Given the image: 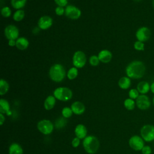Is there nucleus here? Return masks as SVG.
I'll list each match as a JSON object with an SVG mask.
<instances>
[{
  "instance_id": "f3484780",
  "label": "nucleus",
  "mask_w": 154,
  "mask_h": 154,
  "mask_svg": "<svg viewBox=\"0 0 154 154\" xmlns=\"http://www.w3.org/2000/svg\"><path fill=\"white\" fill-rule=\"evenodd\" d=\"M29 46V41L25 37H19L16 40V48L21 51L26 49Z\"/></svg>"
},
{
  "instance_id": "f8f14e48",
  "label": "nucleus",
  "mask_w": 154,
  "mask_h": 154,
  "mask_svg": "<svg viewBox=\"0 0 154 154\" xmlns=\"http://www.w3.org/2000/svg\"><path fill=\"white\" fill-rule=\"evenodd\" d=\"M136 105L139 109L146 110L150 106L151 102L148 96L145 94H141L136 99Z\"/></svg>"
},
{
  "instance_id": "2eb2a0df",
  "label": "nucleus",
  "mask_w": 154,
  "mask_h": 154,
  "mask_svg": "<svg viewBox=\"0 0 154 154\" xmlns=\"http://www.w3.org/2000/svg\"><path fill=\"white\" fill-rule=\"evenodd\" d=\"M71 109L74 114L81 115L84 113L85 111V106L82 102L79 101H76L72 104Z\"/></svg>"
},
{
  "instance_id": "f257e3e1",
  "label": "nucleus",
  "mask_w": 154,
  "mask_h": 154,
  "mask_svg": "<svg viewBox=\"0 0 154 154\" xmlns=\"http://www.w3.org/2000/svg\"><path fill=\"white\" fill-rule=\"evenodd\" d=\"M125 71L129 78L140 79L143 77L145 74L146 66L142 61L135 60L127 66Z\"/></svg>"
},
{
  "instance_id": "a878e982",
  "label": "nucleus",
  "mask_w": 154,
  "mask_h": 154,
  "mask_svg": "<svg viewBox=\"0 0 154 154\" xmlns=\"http://www.w3.org/2000/svg\"><path fill=\"white\" fill-rule=\"evenodd\" d=\"M25 17V12L22 10H17L14 12L13 19L16 22L21 21Z\"/></svg>"
},
{
  "instance_id": "c85d7f7f",
  "label": "nucleus",
  "mask_w": 154,
  "mask_h": 154,
  "mask_svg": "<svg viewBox=\"0 0 154 154\" xmlns=\"http://www.w3.org/2000/svg\"><path fill=\"white\" fill-rule=\"evenodd\" d=\"M99 59L98 58V56H96V55H91L90 57V59H89V63L90 64L93 66H96L99 64Z\"/></svg>"
},
{
  "instance_id": "5701e85b",
  "label": "nucleus",
  "mask_w": 154,
  "mask_h": 154,
  "mask_svg": "<svg viewBox=\"0 0 154 154\" xmlns=\"http://www.w3.org/2000/svg\"><path fill=\"white\" fill-rule=\"evenodd\" d=\"M26 0H11L12 7L17 10H20L26 4Z\"/></svg>"
},
{
  "instance_id": "bb28decb",
  "label": "nucleus",
  "mask_w": 154,
  "mask_h": 154,
  "mask_svg": "<svg viewBox=\"0 0 154 154\" xmlns=\"http://www.w3.org/2000/svg\"><path fill=\"white\" fill-rule=\"evenodd\" d=\"M135 103L134 100V99H132L131 98L126 99L124 101V106L128 110H132L135 108Z\"/></svg>"
},
{
  "instance_id": "473e14b6",
  "label": "nucleus",
  "mask_w": 154,
  "mask_h": 154,
  "mask_svg": "<svg viewBox=\"0 0 154 154\" xmlns=\"http://www.w3.org/2000/svg\"><path fill=\"white\" fill-rule=\"evenodd\" d=\"M66 120L63 118H60L55 122V126L57 128H61L66 125Z\"/></svg>"
},
{
  "instance_id": "b1692460",
  "label": "nucleus",
  "mask_w": 154,
  "mask_h": 154,
  "mask_svg": "<svg viewBox=\"0 0 154 154\" xmlns=\"http://www.w3.org/2000/svg\"><path fill=\"white\" fill-rule=\"evenodd\" d=\"M9 89L8 83L4 79H1L0 80V94H5Z\"/></svg>"
},
{
  "instance_id": "58836bf2",
  "label": "nucleus",
  "mask_w": 154,
  "mask_h": 154,
  "mask_svg": "<svg viewBox=\"0 0 154 154\" xmlns=\"http://www.w3.org/2000/svg\"><path fill=\"white\" fill-rule=\"evenodd\" d=\"M4 121H5V117L4 116V115L2 113H1L0 114V124H1V125H2Z\"/></svg>"
},
{
  "instance_id": "e433bc0d",
  "label": "nucleus",
  "mask_w": 154,
  "mask_h": 154,
  "mask_svg": "<svg viewBox=\"0 0 154 154\" xmlns=\"http://www.w3.org/2000/svg\"><path fill=\"white\" fill-rule=\"evenodd\" d=\"M80 143V140L78 137H75L73 139L72 141V145L73 147H77Z\"/></svg>"
},
{
  "instance_id": "a211bd4d",
  "label": "nucleus",
  "mask_w": 154,
  "mask_h": 154,
  "mask_svg": "<svg viewBox=\"0 0 154 154\" xmlns=\"http://www.w3.org/2000/svg\"><path fill=\"white\" fill-rule=\"evenodd\" d=\"M137 89L141 94H145L150 90V85L146 81H141L137 84Z\"/></svg>"
},
{
  "instance_id": "ddd939ff",
  "label": "nucleus",
  "mask_w": 154,
  "mask_h": 154,
  "mask_svg": "<svg viewBox=\"0 0 154 154\" xmlns=\"http://www.w3.org/2000/svg\"><path fill=\"white\" fill-rule=\"evenodd\" d=\"M53 23L52 19L48 16H42L38 21V26L42 29H47L49 28Z\"/></svg>"
},
{
  "instance_id": "423d86ee",
  "label": "nucleus",
  "mask_w": 154,
  "mask_h": 154,
  "mask_svg": "<svg viewBox=\"0 0 154 154\" xmlns=\"http://www.w3.org/2000/svg\"><path fill=\"white\" fill-rule=\"evenodd\" d=\"M86 61L87 58L85 54L82 51H78L74 53L72 58V63L74 67L82 68L85 65Z\"/></svg>"
},
{
  "instance_id": "ea45409f",
  "label": "nucleus",
  "mask_w": 154,
  "mask_h": 154,
  "mask_svg": "<svg viewBox=\"0 0 154 154\" xmlns=\"http://www.w3.org/2000/svg\"><path fill=\"white\" fill-rule=\"evenodd\" d=\"M150 90L154 94V82H152V84L150 85Z\"/></svg>"
},
{
  "instance_id": "72a5a7b5",
  "label": "nucleus",
  "mask_w": 154,
  "mask_h": 154,
  "mask_svg": "<svg viewBox=\"0 0 154 154\" xmlns=\"http://www.w3.org/2000/svg\"><path fill=\"white\" fill-rule=\"evenodd\" d=\"M55 13H56L57 15H58V16H61V15H63V14L65 13V10L64 9L63 7L58 6V7L55 8Z\"/></svg>"
},
{
  "instance_id": "4468645a",
  "label": "nucleus",
  "mask_w": 154,
  "mask_h": 154,
  "mask_svg": "<svg viewBox=\"0 0 154 154\" xmlns=\"http://www.w3.org/2000/svg\"><path fill=\"white\" fill-rule=\"evenodd\" d=\"M98 58L100 61L103 63H109L112 59V53L106 49L102 50L98 54Z\"/></svg>"
},
{
  "instance_id": "2f4dec72",
  "label": "nucleus",
  "mask_w": 154,
  "mask_h": 154,
  "mask_svg": "<svg viewBox=\"0 0 154 154\" xmlns=\"http://www.w3.org/2000/svg\"><path fill=\"white\" fill-rule=\"evenodd\" d=\"M139 93H140L138 92L137 89L132 88V89L130 90V91H129V98H131L132 99H137V98L140 96Z\"/></svg>"
},
{
  "instance_id": "c756f323",
  "label": "nucleus",
  "mask_w": 154,
  "mask_h": 154,
  "mask_svg": "<svg viewBox=\"0 0 154 154\" xmlns=\"http://www.w3.org/2000/svg\"><path fill=\"white\" fill-rule=\"evenodd\" d=\"M134 47L135 49H136L137 51H143L144 50V42H142L137 40V41H136L134 43Z\"/></svg>"
},
{
  "instance_id": "9b49d317",
  "label": "nucleus",
  "mask_w": 154,
  "mask_h": 154,
  "mask_svg": "<svg viewBox=\"0 0 154 154\" xmlns=\"http://www.w3.org/2000/svg\"><path fill=\"white\" fill-rule=\"evenodd\" d=\"M66 16L72 19H77L81 15V10L76 7L72 5L66 6L65 8Z\"/></svg>"
},
{
  "instance_id": "cd10ccee",
  "label": "nucleus",
  "mask_w": 154,
  "mask_h": 154,
  "mask_svg": "<svg viewBox=\"0 0 154 154\" xmlns=\"http://www.w3.org/2000/svg\"><path fill=\"white\" fill-rule=\"evenodd\" d=\"M73 113V111L71 109V108H69V107H64L63 109H62V115L65 118H69L72 116Z\"/></svg>"
},
{
  "instance_id": "1a4fd4ad",
  "label": "nucleus",
  "mask_w": 154,
  "mask_h": 154,
  "mask_svg": "<svg viewBox=\"0 0 154 154\" xmlns=\"http://www.w3.org/2000/svg\"><path fill=\"white\" fill-rule=\"evenodd\" d=\"M135 36L138 41L145 42L150 38L151 31L149 28L146 26H142L138 29L136 32Z\"/></svg>"
},
{
  "instance_id": "a19ab883",
  "label": "nucleus",
  "mask_w": 154,
  "mask_h": 154,
  "mask_svg": "<svg viewBox=\"0 0 154 154\" xmlns=\"http://www.w3.org/2000/svg\"><path fill=\"white\" fill-rule=\"evenodd\" d=\"M152 7H153V8L154 9V0L152 1Z\"/></svg>"
},
{
  "instance_id": "9d476101",
  "label": "nucleus",
  "mask_w": 154,
  "mask_h": 154,
  "mask_svg": "<svg viewBox=\"0 0 154 154\" xmlns=\"http://www.w3.org/2000/svg\"><path fill=\"white\" fill-rule=\"evenodd\" d=\"M4 34L8 40H16L18 38L19 31L15 25H8L4 29Z\"/></svg>"
},
{
  "instance_id": "f704fd0d",
  "label": "nucleus",
  "mask_w": 154,
  "mask_h": 154,
  "mask_svg": "<svg viewBox=\"0 0 154 154\" xmlns=\"http://www.w3.org/2000/svg\"><path fill=\"white\" fill-rule=\"evenodd\" d=\"M56 4L58 5V6L60 7H65L67 5L68 1L67 0H54Z\"/></svg>"
},
{
  "instance_id": "dca6fc26",
  "label": "nucleus",
  "mask_w": 154,
  "mask_h": 154,
  "mask_svg": "<svg viewBox=\"0 0 154 154\" xmlns=\"http://www.w3.org/2000/svg\"><path fill=\"white\" fill-rule=\"evenodd\" d=\"M75 133L76 137H78L79 139H82L86 137L87 130L84 125L82 124H79L75 128Z\"/></svg>"
},
{
  "instance_id": "6ab92c4d",
  "label": "nucleus",
  "mask_w": 154,
  "mask_h": 154,
  "mask_svg": "<svg viewBox=\"0 0 154 154\" xmlns=\"http://www.w3.org/2000/svg\"><path fill=\"white\" fill-rule=\"evenodd\" d=\"M0 112L2 114H6L8 116L11 115V112L10 110V105L7 100L1 99H0Z\"/></svg>"
},
{
  "instance_id": "393cba45",
  "label": "nucleus",
  "mask_w": 154,
  "mask_h": 154,
  "mask_svg": "<svg viewBox=\"0 0 154 154\" xmlns=\"http://www.w3.org/2000/svg\"><path fill=\"white\" fill-rule=\"evenodd\" d=\"M78 74V68L75 67H71L67 72V78L70 80H72L75 79Z\"/></svg>"
},
{
  "instance_id": "37998d69",
  "label": "nucleus",
  "mask_w": 154,
  "mask_h": 154,
  "mask_svg": "<svg viewBox=\"0 0 154 154\" xmlns=\"http://www.w3.org/2000/svg\"><path fill=\"white\" fill-rule=\"evenodd\" d=\"M153 105H154V97H153Z\"/></svg>"
},
{
  "instance_id": "39448f33",
  "label": "nucleus",
  "mask_w": 154,
  "mask_h": 154,
  "mask_svg": "<svg viewBox=\"0 0 154 154\" xmlns=\"http://www.w3.org/2000/svg\"><path fill=\"white\" fill-rule=\"evenodd\" d=\"M140 134L145 141L150 142L154 140V126L152 125H144L140 130Z\"/></svg>"
},
{
  "instance_id": "aec40b11",
  "label": "nucleus",
  "mask_w": 154,
  "mask_h": 154,
  "mask_svg": "<svg viewBox=\"0 0 154 154\" xmlns=\"http://www.w3.org/2000/svg\"><path fill=\"white\" fill-rule=\"evenodd\" d=\"M131 84V81L130 78L128 76H123L121 78L118 82V85L119 87L122 89L126 90L130 87Z\"/></svg>"
},
{
  "instance_id": "6e6552de",
  "label": "nucleus",
  "mask_w": 154,
  "mask_h": 154,
  "mask_svg": "<svg viewBox=\"0 0 154 154\" xmlns=\"http://www.w3.org/2000/svg\"><path fill=\"white\" fill-rule=\"evenodd\" d=\"M129 146L134 150H141L144 146V140L142 137L138 135H134L131 137L129 140Z\"/></svg>"
},
{
  "instance_id": "7c9ffc66",
  "label": "nucleus",
  "mask_w": 154,
  "mask_h": 154,
  "mask_svg": "<svg viewBox=\"0 0 154 154\" xmlns=\"http://www.w3.org/2000/svg\"><path fill=\"white\" fill-rule=\"evenodd\" d=\"M1 14L4 17H8L11 14V11L8 7H4L1 9Z\"/></svg>"
},
{
  "instance_id": "79ce46f5",
  "label": "nucleus",
  "mask_w": 154,
  "mask_h": 154,
  "mask_svg": "<svg viewBox=\"0 0 154 154\" xmlns=\"http://www.w3.org/2000/svg\"><path fill=\"white\" fill-rule=\"evenodd\" d=\"M134 1H136V2H140V1H142V0H134Z\"/></svg>"
},
{
  "instance_id": "20e7f679",
  "label": "nucleus",
  "mask_w": 154,
  "mask_h": 154,
  "mask_svg": "<svg viewBox=\"0 0 154 154\" xmlns=\"http://www.w3.org/2000/svg\"><path fill=\"white\" fill-rule=\"evenodd\" d=\"M72 90L67 87H58L54 91V96L58 100L61 101H67L72 97Z\"/></svg>"
},
{
  "instance_id": "4be33fe9",
  "label": "nucleus",
  "mask_w": 154,
  "mask_h": 154,
  "mask_svg": "<svg viewBox=\"0 0 154 154\" xmlns=\"http://www.w3.org/2000/svg\"><path fill=\"white\" fill-rule=\"evenodd\" d=\"M9 154H23V149L18 143H13L9 147Z\"/></svg>"
},
{
  "instance_id": "412c9836",
  "label": "nucleus",
  "mask_w": 154,
  "mask_h": 154,
  "mask_svg": "<svg viewBox=\"0 0 154 154\" xmlns=\"http://www.w3.org/2000/svg\"><path fill=\"white\" fill-rule=\"evenodd\" d=\"M55 104V97L53 96H49L46 97L44 102V107L46 110L52 109Z\"/></svg>"
},
{
  "instance_id": "7ed1b4c3",
  "label": "nucleus",
  "mask_w": 154,
  "mask_h": 154,
  "mask_svg": "<svg viewBox=\"0 0 154 154\" xmlns=\"http://www.w3.org/2000/svg\"><path fill=\"white\" fill-rule=\"evenodd\" d=\"M83 146L88 153L94 154L99 149V142L94 136L89 135L86 137L83 140Z\"/></svg>"
},
{
  "instance_id": "f03ea898",
  "label": "nucleus",
  "mask_w": 154,
  "mask_h": 154,
  "mask_svg": "<svg viewBox=\"0 0 154 154\" xmlns=\"http://www.w3.org/2000/svg\"><path fill=\"white\" fill-rule=\"evenodd\" d=\"M50 78L54 82H60L62 81L66 76V70L64 67L60 64H54L49 71Z\"/></svg>"
},
{
  "instance_id": "0eeeda50",
  "label": "nucleus",
  "mask_w": 154,
  "mask_h": 154,
  "mask_svg": "<svg viewBox=\"0 0 154 154\" xmlns=\"http://www.w3.org/2000/svg\"><path fill=\"white\" fill-rule=\"evenodd\" d=\"M38 130L43 134H50L54 129V125L52 123L48 120H42L37 123Z\"/></svg>"
},
{
  "instance_id": "4c0bfd02",
  "label": "nucleus",
  "mask_w": 154,
  "mask_h": 154,
  "mask_svg": "<svg viewBox=\"0 0 154 154\" xmlns=\"http://www.w3.org/2000/svg\"><path fill=\"white\" fill-rule=\"evenodd\" d=\"M8 44L10 46H16V41L15 40H8Z\"/></svg>"
},
{
  "instance_id": "c9c22d12",
  "label": "nucleus",
  "mask_w": 154,
  "mask_h": 154,
  "mask_svg": "<svg viewBox=\"0 0 154 154\" xmlns=\"http://www.w3.org/2000/svg\"><path fill=\"white\" fill-rule=\"evenodd\" d=\"M141 152L143 154H151L152 149L149 146H144L141 149Z\"/></svg>"
}]
</instances>
